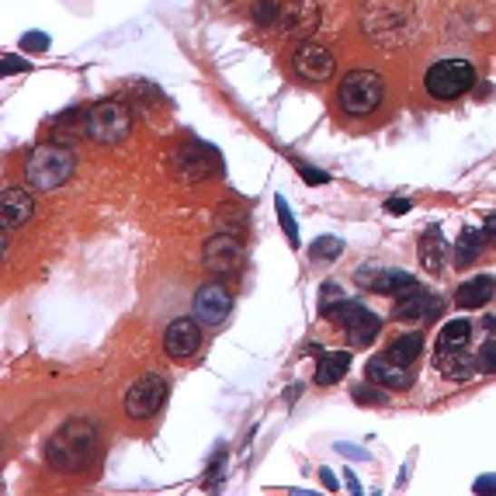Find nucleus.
<instances>
[{
    "label": "nucleus",
    "mask_w": 496,
    "mask_h": 496,
    "mask_svg": "<svg viewBox=\"0 0 496 496\" xmlns=\"http://www.w3.org/2000/svg\"><path fill=\"white\" fill-rule=\"evenodd\" d=\"M101 455V431L94 420H66L45 441V465L60 476H77Z\"/></svg>",
    "instance_id": "obj_1"
},
{
    "label": "nucleus",
    "mask_w": 496,
    "mask_h": 496,
    "mask_svg": "<svg viewBox=\"0 0 496 496\" xmlns=\"http://www.w3.org/2000/svg\"><path fill=\"white\" fill-rule=\"evenodd\" d=\"M73 170H77L73 150L63 142H45L24 160V180L32 191H56L73 178Z\"/></svg>",
    "instance_id": "obj_2"
},
{
    "label": "nucleus",
    "mask_w": 496,
    "mask_h": 496,
    "mask_svg": "<svg viewBox=\"0 0 496 496\" xmlns=\"http://www.w3.org/2000/svg\"><path fill=\"white\" fill-rule=\"evenodd\" d=\"M83 136L98 146H119L132 136V112L125 101H98L83 115Z\"/></svg>",
    "instance_id": "obj_3"
},
{
    "label": "nucleus",
    "mask_w": 496,
    "mask_h": 496,
    "mask_svg": "<svg viewBox=\"0 0 496 496\" xmlns=\"http://www.w3.org/2000/svg\"><path fill=\"white\" fill-rule=\"evenodd\" d=\"M385 101V80L375 70H351L347 77L340 80L337 87V104L344 115L351 119H365L375 108H382Z\"/></svg>",
    "instance_id": "obj_4"
},
{
    "label": "nucleus",
    "mask_w": 496,
    "mask_h": 496,
    "mask_svg": "<svg viewBox=\"0 0 496 496\" xmlns=\"http://www.w3.org/2000/svg\"><path fill=\"white\" fill-rule=\"evenodd\" d=\"M361 28L372 42H406L413 28V15L403 0H368L361 15Z\"/></svg>",
    "instance_id": "obj_5"
},
{
    "label": "nucleus",
    "mask_w": 496,
    "mask_h": 496,
    "mask_svg": "<svg viewBox=\"0 0 496 496\" xmlns=\"http://www.w3.org/2000/svg\"><path fill=\"white\" fill-rule=\"evenodd\" d=\"M476 87V66L469 60H437L423 73V91L434 101H458Z\"/></svg>",
    "instance_id": "obj_6"
},
{
    "label": "nucleus",
    "mask_w": 496,
    "mask_h": 496,
    "mask_svg": "<svg viewBox=\"0 0 496 496\" xmlns=\"http://www.w3.org/2000/svg\"><path fill=\"white\" fill-rule=\"evenodd\" d=\"M163 399H167V382H163V375L146 372V375H140L129 389H125L122 406H125V413L132 420H150L160 413Z\"/></svg>",
    "instance_id": "obj_7"
},
{
    "label": "nucleus",
    "mask_w": 496,
    "mask_h": 496,
    "mask_svg": "<svg viewBox=\"0 0 496 496\" xmlns=\"http://www.w3.org/2000/svg\"><path fill=\"white\" fill-rule=\"evenodd\" d=\"M334 70H337V60H334V53L323 45V42H298L296 53H292V73L298 80H306V83H326V80L334 77Z\"/></svg>",
    "instance_id": "obj_8"
},
{
    "label": "nucleus",
    "mask_w": 496,
    "mask_h": 496,
    "mask_svg": "<svg viewBox=\"0 0 496 496\" xmlns=\"http://www.w3.org/2000/svg\"><path fill=\"white\" fill-rule=\"evenodd\" d=\"M219 170V157L212 146H178L170 153V174L184 184H199Z\"/></svg>",
    "instance_id": "obj_9"
},
{
    "label": "nucleus",
    "mask_w": 496,
    "mask_h": 496,
    "mask_svg": "<svg viewBox=\"0 0 496 496\" xmlns=\"http://www.w3.org/2000/svg\"><path fill=\"white\" fill-rule=\"evenodd\" d=\"M191 313L199 319L201 326H219L226 323V316L233 313V296L222 281H205L199 285V292L191 298Z\"/></svg>",
    "instance_id": "obj_10"
},
{
    "label": "nucleus",
    "mask_w": 496,
    "mask_h": 496,
    "mask_svg": "<svg viewBox=\"0 0 496 496\" xmlns=\"http://www.w3.org/2000/svg\"><path fill=\"white\" fill-rule=\"evenodd\" d=\"M239 260H243V243L233 233H216V237L205 239L201 247V264L212 271V275H237Z\"/></svg>",
    "instance_id": "obj_11"
},
{
    "label": "nucleus",
    "mask_w": 496,
    "mask_h": 496,
    "mask_svg": "<svg viewBox=\"0 0 496 496\" xmlns=\"http://www.w3.org/2000/svg\"><path fill=\"white\" fill-rule=\"evenodd\" d=\"M323 21V7L319 0H288L281 4V18L278 28L285 35H296V39H309Z\"/></svg>",
    "instance_id": "obj_12"
},
{
    "label": "nucleus",
    "mask_w": 496,
    "mask_h": 496,
    "mask_svg": "<svg viewBox=\"0 0 496 496\" xmlns=\"http://www.w3.org/2000/svg\"><path fill=\"white\" fill-rule=\"evenodd\" d=\"M355 281L365 292H375V296H403V292L417 288V278L410 271H396V267H361Z\"/></svg>",
    "instance_id": "obj_13"
},
{
    "label": "nucleus",
    "mask_w": 496,
    "mask_h": 496,
    "mask_svg": "<svg viewBox=\"0 0 496 496\" xmlns=\"http://www.w3.org/2000/svg\"><path fill=\"white\" fill-rule=\"evenodd\" d=\"M201 344V323L191 316H180L174 319L167 330H163V355L170 361H184L199 351Z\"/></svg>",
    "instance_id": "obj_14"
},
{
    "label": "nucleus",
    "mask_w": 496,
    "mask_h": 496,
    "mask_svg": "<svg viewBox=\"0 0 496 496\" xmlns=\"http://www.w3.org/2000/svg\"><path fill=\"white\" fill-rule=\"evenodd\" d=\"M365 372H368V382L385 385V389H410V385H413V372H410L406 365L393 361V357H389V351H385V355L368 357Z\"/></svg>",
    "instance_id": "obj_15"
},
{
    "label": "nucleus",
    "mask_w": 496,
    "mask_h": 496,
    "mask_svg": "<svg viewBox=\"0 0 496 496\" xmlns=\"http://www.w3.org/2000/svg\"><path fill=\"white\" fill-rule=\"evenodd\" d=\"M35 216V201L24 188H4L0 195V222H4V233L24 226L28 219Z\"/></svg>",
    "instance_id": "obj_16"
},
{
    "label": "nucleus",
    "mask_w": 496,
    "mask_h": 496,
    "mask_svg": "<svg viewBox=\"0 0 496 496\" xmlns=\"http://www.w3.org/2000/svg\"><path fill=\"white\" fill-rule=\"evenodd\" d=\"M441 313V298L437 296H427L423 288H410L396 296V306H393V316L403 323V319H434Z\"/></svg>",
    "instance_id": "obj_17"
},
{
    "label": "nucleus",
    "mask_w": 496,
    "mask_h": 496,
    "mask_svg": "<svg viewBox=\"0 0 496 496\" xmlns=\"http://www.w3.org/2000/svg\"><path fill=\"white\" fill-rule=\"evenodd\" d=\"M493 296H496L493 275H476V278H469L465 285H458L455 302H458V309H482Z\"/></svg>",
    "instance_id": "obj_18"
},
{
    "label": "nucleus",
    "mask_w": 496,
    "mask_h": 496,
    "mask_svg": "<svg viewBox=\"0 0 496 496\" xmlns=\"http://www.w3.org/2000/svg\"><path fill=\"white\" fill-rule=\"evenodd\" d=\"M420 264L431 271V275H441L444 271V264H448V243H444V237H441V229H427L423 237H420Z\"/></svg>",
    "instance_id": "obj_19"
},
{
    "label": "nucleus",
    "mask_w": 496,
    "mask_h": 496,
    "mask_svg": "<svg viewBox=\"0 0 496 496\" xmlns=\"http://www.w3.org/2000/svg\"><path fill=\"white\" fill-rule=\"evenodd\" d=\"M344 330H347V337H351V344H357V347H365V344H375L378 330H382V319L372 313V309H357L355 316L344 323Z\"/></svg>",
    "instance_id": "obj_20"
},
{
    "label": "nucleus",
    "mask_w": 496,
    "mask_h": 496,
    "mask_svg": "<svg viewBox=\"0 0 496 496\" xmlns=\"http://www.w3.org/2000/svg\"><path fill=\"white\" fill-rule=\"evenodd\" d=\"M437 368H441V375L452 378V382H469V378L479 372V357L465 355V351H452V355H437Z\"/></svg>",
    "instance_id": "obj_21"
},
{
    "label": "nucleus",
    "mask_w": 496,
    "mask_h": 496,
    "mask_svg": "<svg viewBox=\"0 0 496 496\" xmlns=\"http://www.w3.org/2000/svg\"><path fill=\"white\" fill-rule=\"evenodd\" d=\"M347 368H351V355L347 351H326V355H319L316 385H334V382H340V378L347 375Z\"/></svg>",
    "instance_id": "obj_22"
},
{
    "label": "nucleus",
    "mask_w": 496,
    "mask_h": 496,
    "mask_svg": "<svg viewBox=\"0 0 496 496\" xmlns=\"http://www.w3.org/2000/svg\"><path fill=\"white\" fill-rule=\"evenodd\" d=\"M469 337H472V326H469V319H452V323H444V326H441V334H437V355L465 351Z\"/></svg>",
    "instance_id": "obj_23"
},
{
    "label": "nucleus",
    "mask_w": 496,
    "mask_h": 496,
    "mask_svg": "<svg viewBox=\"0 0 496 496\" xmlns=\"http://www.w3.org/2000/svg\"><path fill=\"white\" fill-rule=\"evenodd\" d=\"M423 355V334H403L389 344V357L399 361V365H406V368H413Z\"/></svg>",
    "instance_id": "obj_24"
},
{
    "label": "nucleus",
    "mask_w": 496,
    "mask_h": 496,
    "mask_svg": "<svg viewBox=\"0 0 496 496\" xmlns=\"http://www.w3.org/2000/svg\"><path fill=\"white\" fill-rule=\"evenodd\" d=\"M479 254H482V233L476 229H462L458 233V243H455V264L458 267H469V264H476Z\"/></svg>",
    "instance_id": "obj_25"
},
{
    "label": "nucleus",
    "mask_w": 496,
    "mask_h": 496,
    "mask_svg": "<svg viewBox=\"0 0 496 496\" xmlns=\"http://www.w3.org/2000/svg\"><path fill=\"white\" fill-rule=\"evenodd\" d=\"M340 254H344V239H337V237H319L313 247H309V258L313 260H337Z\"/></svg>",
    "instance_id": "obj_26"
},
{
    "label": "nucleus",
    "mask_w": 496,
    "mask_h": 496,
    "mask_svg": "<svg viewBox=\"0 0 496 496\" xmlns=\"http://www.w3.org/2000/svg\"><path fill=\"white\" fill-rule=\"evenodd\" d=\"M275 212H278V222H281V229H285V237H288V243L298 247V222H296V216L288 212L285 195H275Z\"/></svg>",
    "instance_id": "obj_27"
},
{
    "label": "nucleus",
    "mask_w": 496,
    "mask_h": 496,
    "mask_svg": "<svg viewBox=\"0 0 496 496\" xmlns=\"http://www.w3.org/2000/svg\"><path fill=\"white\" fill-rule=\"evenodd\" d=\"M250 11H254V21H258V24H264V28L278 24V18H281V4H275V0H258Z\"/></svg>",
    "instance_id": "obj_28"
},
{
    "label": "nucleus",
    "mask_w": 496,
    "mask_h": 496,
    "mask_svg": "<svg viewBox=\"0 0 496 496\" xmlns=\"http://www.w3.org/2000/svg\"><path fill=\"white\" fill-rule=\"evenodd\" d=\"M355 399L361 403V406H385L389 403V396H385V385H357L355 389Z\"/></svg>",
    "instance_id": "obj_29"
},
{
    "label": "nucleus",
    "mask_w": 496,
    "mask_h": 496,
    "mask_svg": "<svg viewBox=\"0 0 496 496\" xmlns=\"http://www.w3.org/2000/svg\"><path fill=\"white\" fill-rule=\"evenodd\" d=\"M344 298H347V296L340 292V285H334V281H326V285L319 288V313L326 316V313H330V309H334L337 302H344Z\"/></svg>",
    "instance_id": "obj_30"
},
{
    "label": "nucleus",
    "mask_w": 496,
    "mask_h": 496,
    "mask_svg": "<svg viewBox=\"0 0 496 496\" xmlns=\"http://www.w3.org/2000/svg\"><path fill=\"white\" fill-rule=\"evenodd\" d=\"M479 372L496 375V340H486L482 351H479Z\"/></svg>",
    "instance_id": "obj_31"
},
{
    "label": "nucleus",
    "mask_w": 496,
    "mask_h": 496,
    "mask_svg": "<svg viewBox=\"0 0 496 496\" xmlns=\"http://www.w3.org/2000/svg\"><path fill=\"white\" fill-rule=\"evenodd\" d=\"M296 170L302 174V180H306V184H326V180H330V174H326V170L309 167V163H296Z\"/></svg>",
    "instance_id": "obj_32"
},
{
    "label": "nucleus",
    "mask_w": 496,
    "mask_h": 496,
    "mask_svg": "<svg viewBox=\"0 0 496 496\" xmlns=\"http://www.w3.org/2000/svg\"><path fill=\"white\" fill-rule=\"evenodd\" d=\"M21 45H24V49H35V53H45V49H49V35H45V32H24Z\"/></svg>",
    "instance_id": "obj_33"
},
{
    "label": "nucleus",
    "mask_w": 496,
    "mask_h": 496,
    "mask_svg": "<svg viewBox=\"0 0 496 496\" xmlns=\"http://www.w3.org/2000/svg\"><path fill=\"white\" fill-rule=\"evenodd\" d=\"M410 209H413V201L410 199H389L385 201V212H389V216H406V212H410Z\"/></svg>",
    "instance_id": "obj_34"
},
{
    "label": "nucleus",
    "mask_w": 496,
    "mask_h": 496,
    "mask_svg": "<svg viewBox=\"0 0 496 496\" xmlns=\"http://www.w3.org/2000/svg\"><path fill=\"white\" fill-rule=\"evenodd\" d=\"M472 490L476 493H496V476L490 472V476H479L476 482H472Z\"/></svg>",
    "instance_id": "obj_35"
},
{
    "label": "nucleus",
    "mask_w": 496,
    "mask_h": 496,
    "mask_svg": "<svg viewBox=\"0 0 496 496\" xmlns=\"http://www.w3.org/2000/svg\"><path fill=\"white\" fill-rule=\"evenodd\" d=\"M28 70V63L18 60V56H4V73H24Z\"/></svg>",
    "instance_id": "obj_36"
},
{
    "label": "nucleus",
    "mask_w": 496,
    "mask_h": 496,
    "mask_svg": "<svg viewBox=\"0 0 496 496\" xmlns=\"http://www.w3.org/2000/svg\"><path fill=\"white\" fill-rule=\"evenodd\" d=\"M337 452L344 458H357V462H361V458H368L365 452H361V448H355V444H337Z\"/></svg>",
    "instance_id": "obj_37"
},
{
    "label": "nucleus",
    "mask_w": 496,
    "mask_h": 496,
    "mask_svg": "<svg viewBox=\"0 0 496 496\" xmlns=\"http://www.w3.org/2000/svg\"><path fill=\"white\" fill-rule=\"evenodd\" d=\"M319 479H323V486H326V490H330V493H334V490H337V476H334V472H330V469H319Z\"/></svg>",
    "instance_id": "obj_38"
},
{
    "label": "nucleus",
    "mask_w": 496,
    "mask_h": 496,
    "mask_svg": "<svg viewBox=\"0 0 496 496\" xmlns=\"http://www.w3.org/2000/svg\"><path fill=\"white\" fill-rule=\"evenodd\" d=\"M486 237H496V212L493 216H486V229H482Z\"/></svg>",
    "instance_id": "obj_39"
},
{
    "label": "nucleus",
    "mask_w": 496,
    "mask_h": 496,
    "mask_svg": "<svg viewBox=\"0 0 496 496\" xmlns=\"http://www.w3.org/2000/svg\"><path fill=\"white\" fill-rule=\"evenodd\" d=\"M344 479H347V486H351V493H361V486H357V479L351 476V472H344Z\"/></svg>",
    "instance_id": "obj_40"
},
{
    "label": "nucleus",
    "mask_w": 496,
    "mask_h": 496,
    "mask_svg": "<svg viewBox=\"0 0 496 496\" xmlns=\"http://www.w3.org/2000/svg\"><path fill=\"white\" fill-rule=\"evenodd\" d=\"M486 326H490V330H496V319L490 316V319H486Z\"/></svg>",
    "instance_id": "obj_41"
}]
</instances>
